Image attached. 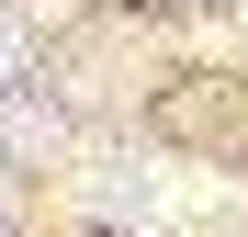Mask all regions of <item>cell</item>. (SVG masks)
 I'll return each mask as SVG.
<instances>
[{
	"label": "cell",
	"instance_id": "2",
	"mask_svg": "<svg viewBox=\"0 0 248 237\" xmlns=\"http://www.w3.org/2000/svg\"><path fill=\"white\" fill-rule=\"evenodd\" d=\"M0 68H12V23H0Z\"/></svg>",
	"mask_w": 248,
	"mask_h": 237
},
{
	"label": "cell",
	"instance_id": "1",
	"mask_svg": "<svg viewBox=\"0 0 248 237\" xmlns=\"http://www.w3.org/2000/svg\"><path fill=\"white\" fill-rule=\"evenodd\" d=\"M79 204L113 215V226H192V215L226 204V181L181 170V158H91L79 170Z\"/></svg>",
	"mask_w": 248,
	"mask_h": 237
}]
</instances>
